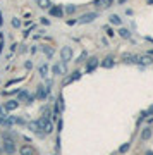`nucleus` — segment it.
<instances>
[{"instance_id": "nucleus-25", "label": "nucleus", "mask_w": 153, "mask_h": 155, "mask_svg": "<svg viewBox=\"0 0 153 155\" xmlns=\"http://www.w3.org/2000/svg\"><path fill=\"white\" fill-rule=\"evenodd\" d=\"M105 30H107V35H108V36H113V31L112 30H108V28H105Z\"/></svg>"}, {"instance_id": "nucleus-22", "label": "nucleus", "mask_w": 153, "mask_h": 155, "mask_svg": "<svg viewBox=\"0 0 153 155\" xmlns=\"http://www.w3.org/2000/svg\"><path fill=\"white\" fill-rule=\"evenodd\" d=\"M79 78H81V72H74V76H71L69 81H72V79H79Z\"/></svg>"}, {"instance_id": "nucleus-28", "label": "nucleus", "mask_w": 153, "mask_h": 155, "mask_svg": "<svg viewBox=\"0 0 153 155\" xmlns=\"http://www.w3.org/2000/svg\"><path fill=\"white\" fill-rule=\"evenodd\" d=\"M146 155H153V152H152V150H148V152H146Z\"/></svg>"}, {"instance_id": "nucleus-27", "label": "nucleus", "mask_w": 153, "mask_h": 155, "mask_svg": "<svg viewBox=\"0 0 153 155\" xmlns=\"http://www.w3.org/2000/svg\"><path fill=\"white\" fill-rule=\"evenodd\" d=\"M146 115H148V112H141V117H139V121H141V119H144Z\"/></svg>"}, {"instance_id": "nucleus-24", "label": "nucleus", "mask_w": 153, "mask_h": 155, "mask_svg": "<svg viewBox=\"0 0 153 155\" xmlns=\"http://www.w3.org/2000/svg\"><path fill=\"white\" fill-rule=\"evenodd\" d=\"M41 24H43V26H48V24H50V21L45 19V17H41Z\"/></svg>"}, {"instance_id": "nucleus-1", "label": "nucleus", "mask_w": 153, "mask_h": 155, "mask_svg": "<svg viewBox=\"0 0 153 155\" xmlns=\"http://www.w3.org/2000/svg\"><path fill=\"white\" fill-rule=\"evenodd\" d=\"M2 141H4V143H2L4 154H7V155L16 154V143H14V140H2Z\"/></svg>"}, {"instance_id": "nucleus-18", "label": "nucleus", "mask_w": 153, "mask_h": 155, "mask_svg": "<svg viewBox=\"0 0 153 155\" xmlns=\"http://www.w3.org/2000/svg\"><path fill=\"white\" fill-rule=\"evenodd\" d=\"M16 138V134H12V133H4L2 134V140H14Z\"/></svg>"}, {"instance_id": "nucleus-14", "label": "nucleus", "mask_w": 153, "mask_h": 155, "mask_svg": "<svg viewBox=\"0 0 153 155\" xmlns=\"http://www.w3.org/2000/svg\"><path fill=\"white\" fill-rule=\"evenodd\" d=\"M119 35H121L122 38H129V36H131V33H129V30H126V28H122V30L119 31Z\"/></svg>"}, {"instance_id": "nucleus-15", "label": "nucleus", "mask_w": 153, "mask_h": 155, "mask_svg": "<svg viewBox=\"0 0 153 155\" xmlns=\"http://www.w3.org/2000/svg\"><path fill=\"white\" fill-rule=\"evenodd\" d=\"M129 146H131V143H124V145H121V148H119V152H121V154H126V152L129 150Z\"/></svg>"}, {"instance_id": "nucleus-16", "label": "nucleus", "mask_w": 153, "mask_h": 155, "mask_svg": "<svg viewBox=\"0 0 153 155\" xmlns=\"http://www.w3.org/2000/svg\"><path fill=\"white\" fill-rule=\"evenodd\" d=\"M43 131H45V134H50L52 131H53V126H52V123H48L45 128H43Z\"/></svg>"}, {"instance_id": "nucleus-30", "label": "nucleus", "mask_w": 153, "mask_h": 155, "mask_svg": "<svg viewBox=\"0 0 153 155\" xmlns=\"http://www.w3.org/2000/svg\"><path fill=\"white\" fill-rule=\"evenodd\" d=\"M124 2H126V0H119V4H124Z\"/></svg>"}, {"instance_id": "nucleus-7", "label": "nucleus", "mask_w": 153, "mask_h": 155, "mask_svg": "<svg viewBox=\"0 0 153 155\" xmlns=\"http://www.w3.org/2000/svg\"><path fill=\"white\" fill-rule=\"evenodd\" d=\"M152 134H153V129H152V128H144L143 131H141V140H143V141L150 140V138H152Z\"/></svg>"}, {"instance_id": "nucleus-3", "label": "nucleus", "mask_w": 153, "mask_h": 155, "mask_svg": "<svg viewBox=\"0 0 153 155\" xmlns=\"http://www.w3.org/2000/svg\"><path fill=\"white\" fill-rule=\"evenodd\" d=\"M96 17H98L96 12H88V14H84V16L79 17V22H83V24H86V22H93Z\"/></svg>"}, {"instance_id": "nucleus-17", "label": "nucleus", "mask_w": 153, "mask_h": 155, "mask_svg": "<svg viewBox=\"0 0 153 155\" xmlns=\"http://www.w3.org/2000/svg\"><path fill=\"white\" fill-rule=\"evenodd\" d=\"M47 72H48V66L45 64V66H41V67H40V74L45 78V76H47Z\"/></svg>"}, {"instance_id": "nucleus-20", "label": "nucleus", "mask_w": 153, "mask_h": 155, "mask_svg": "<svg viewBox=\"0 0 153 155\" xmlns=\"http://www.w3.org/2000/svg\"><path fill=\"white\" fill-rule=\"evenodd\" d=\"M28 128H29V129H34V131H36V129H38V123H29V124H28Z\"/></svg>"}, {"instance_id": "nucleus-10", "label": "nucleus", "mask_w": 153, "mask_h": 155, "mask_svg": "<svg viewBox=\"0 0 153 155\" xmlns=\"http://www.w3.org/2000/svg\"><path fill=\"white\" fill-rule=\"evenodd\" d=\"M47 95H48V92H45V90H43V86H38V93H36V98L43 100V98H45Z\"/></svg>"}, {"instance_id": "nucleus-19", "label": "nucleus", "mask_w": 153, "mask_h": 155, "mask_svg": "<svg viewBox=\"0 0 153 155\" xmlns=\"http://www.w3.org/2000/svg\"><path fill=\"white\" fill-rule=\"evenodd\" d=\"M40 2V7H43V9H48L50 7V2L48 0H38Z\"/></svg>"}, {"instance_id": "nucleus-9", "label": "nucleus", "mask_w": 153, "mask_h": 155, "mask_svg": "<svg viewBox=\"0 0 153 155\" xmlns=\"http://www.w3.org/2000/svg\"><path fill=\"white\" fill-rule=\"evenodd\" d=\"M110 24H115V26H121V24H122V19H121L119 16H115V14H113V16H110Z\"/></svg>"}, {"instance_id": "nucleus-6", "label": "nucleus", "mask_w": 153, "mask_h": 155, "mask_svg": "<svg viewBox=\"0 0 153 155\" xmlns=\"http://www.w3.org/2000/svg\"><path fill=\"white\" fill-rule=\"evenodd\" d=\"M17 105H19V102H17V100H9V102L4 105V109L10 112V110H16V109H17Z\"/></svg>"}, {"instance_id": "nucleus-12", "label": "nucleus", "mask_w": 153, "mask_h": 155, "mask_svg": "<svg viewBox=\"0 0 153 155\" xmlns=\"http://www.w3.org/2000/svg\"><path fill=\"white\" fill-rule=\"evenodd\" d=\"M28 98V92H19V95H17V102H22V100H26Z\"/></svg>"}, {"instance_id": "nucleus-26", "label": "nucleus", "mask_w": 153, "mask_h": 155, "mask_svg": "<svg viewBox=\"0 0 153 155\" xmlns=\"http://www.w3.org/2000/svg\"><path fill=\"white\" fill-rule=\"evenodd\" d=\"M33 67V62H26V69H31Z\"/></svg>"}, {"instance_id": "nucleus-5", "label": "nucleus", "mask_w": 153, "mask_h": 155, "mask_svg": "<svg viewBox=\"0 0 153 155\" xmlns=\"http://www.w3.org/2000/svg\"><path fill=\"white\" fill-rule=\"evenodd\" d=\"M96 66H98V59H96V57H91V59L88 61V66H86V72H91Z\"/></svg>"}, {"instance_id": "nucleus-29", "label": "nucleus", "mask_w": 153, "mask_h": 155, "mask_svg": "<svg viewBox=\"0 0 153 155\" xmlns=\"http://www.w3.org/2000/svg\"><path fill=\"white\" fill-rule=\"evenodd\" d=\"M2 112H4V107H0V114H2Z\"/></svg>"}, {"instance_id": "nucleus-11", "label": "nucleus", "mask_w": 153, "mask_h": 155, "mask_svg": "<svg viewBox=\"0 0 153 155\" xmlns=\"http://www.w3.org/2000/svg\"><path fill=\"white\" fill-rule=\"evenodd\" d=\"M102 66H103V67H107V69H110V67L113 66V59H112V57H107V59L102 62Z\"/></svg>"}, {"instance_id": "nucleus-8", "label": "nucleus", "mask_w": 153, "mask_h": 155, "mask_svg": "<svg viewBox=\"0 0 153 155\" xmlns=\"http://www.w3.org/2000/svg\"><path fill=\"white\" fill-rule=\"evenodd\" d=\"M50 14L53 16V17H62V14H64V12H62L60 7H52V9H50Z\"/></svg>"}, {"instance_id": "nucleus-21", "label": "nucleus", "mask_w": 153, "mask_h": 155, "mask_svg": "<svg viewBox=\"0 0 153 155\" xmlns=\"http://www.w3.org/2000/svg\"><path fill=\"white\" fill-rule=\"evenodd\" d=\"M12 26H14V28H19V26H21V21L19 19H12Z\"/></svg>"}, {"instance_id": "nucleus-23", "label": "nucleus", "mask_w": 153, "mask_h": 155, "mask_svg": "<svg viewBox=\"0 0 153 155\" xmlns=\"http://www.w3.org/2000/svg\"><path fill=\"white\" fill-rule=\"evenodd\" d=\"M74 10H76V7H72V5H69V7H67V9H65V12H67V14H72V12H74Z\"/></svg>"}, {"instance_id": "nucleus-4", "label": "nucleus", "mask_w": 153, "mask_h": 155, "mask_svg": "<svg viewBox=\"0 0 153 155\" xmlns=\"http://www.w3.org/2000/svg\"><path fill=\"white\" fill-rule=\"evenodd\" d=\"M19 154L21 155H33L34 150H33V146H29V145H22L19 148Z\"/></svg>"}, {"instance_id": "nucleus-13", "label": "nucleus", "mask_w": 153, "mask_h": 155, "mask_svg": "<svg viewBox=\"0 0 153 155\" xmlns=\"http://www.w3.org/2000/svg\"><path fill=\"white\" fill-rule=\"evenodd\" d=\"M52 71H53V74H60V72H64V66H59V64H57V66H53Z\"/></svg>"}, {"instance_id": "nucleus-2", "label": "nucleus", "mask_w": 153, "mask_h": 155, "mask_svg": "<svg viewBox=\"0 0 153 155\" xmlns=\"http://www.w3.org/2000/svg\"><path fill=\"white\" fill-rule=\"evenodd\" d=\"M60 57H62V61H64V62L71 61V59H72V48H71V47H62Z\"/></svg>"}]
</instances>
